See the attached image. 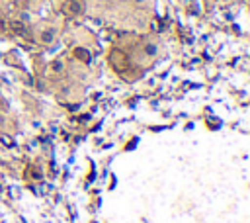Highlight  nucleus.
Returning <instances> with one entry per match:
<instances>
[{
  "instance_id": "nucleus-7",
  "label": "nucleus",
  "mask_w": 250,
  "mask_h": 223,
  "mask_svg": "<svg viewBox=\"0 0 250 223\" xmlns=\"http://www.w3.org/2000/svg\"><path fill=\"white\" fill-rule=\"evenodd\" d=\"M0 141L4 143V147H14V145H16L14 139H12L10 135H0Z\"/></svg>"
},
{
  "instance_id": "nucleus-5",
  "label": "nucleus",
  "mask_w": 250,
  "mask_h": 223,
  "mask_svg": "<svg viewBox=\"0 0 250 223\" xmlns=\"http://www.w3.org/2000/svg\"><path fill=\"white\" fill-rule=\"evenodd\" d=\"M62 70H64V65H62V61H53V63H51V72L59 74V72H62Z\"/></svg>"
},
{
  "instance_id": "nucleus-1",
  "label": "nucleus",
  "mask_w": 250,
  "mask_h": 223,
  "mask_svg": "<svg viewBox=\"0 0 250 223\" xmlns=\"http://www.w3.org/2000/svg\"><path fill=\"white\" fill-rule=\"evenodd\" d=\"M62 14L64 16H80L84 12V2L82 0H62V6H61Z\"/></svg>"
},
{
  "instance_id": "nucleus-3",
  "label": "nucleus",
  "mask_w": 250,
  "mask_h": 223,
  "mask_svg": "<svg viewBox=\"0 0 250 223\" xmlns=\"http://www.w3.org/2000/svg\"><path fill=\"white\" fill-rule=\"evenodd\" d=\"M74 55H76V59H80V61H84V63H90V53H88L84 47H76V49H74Z\"/></svg>"
},
{
  "instance_id": "nucleus-6",
  "label": "nucleus",
  "mask_w": 250,
  "mask_h": 223,
  "mask_svg": "<svg viewBox=\"0 0 250 223\" xmlns=\"http://www.w3.org/2000/svg\"><path fill=\"white\" fill-rule=\"evenodd\" d=\"M12 29H14L16 33H20V35H25V27H23V23H20V22H14V23H12Z\"/></svg>"
},
{
  "instance_id": "nucleus-4",
  "label": "nucleus",
  "mask_w": 250,
  "mask_h": 223,
  "mask_svg": "<svg viewBox=\"0 0 250 223\" xmlns=\"http://www.w3.org/2000/svg\"><path fill=\"white\" fill-rule=\"evenodd\" d=\"M158 53V45L156 43H145V55L146 57H156Z\"/></svg>"
},
{
  "instance_id": "nucleus-2",
  "label": "nucleus",
  "mask_w": 250,
  "mask_h": 223,
  "mask_svg": "<svg viewBox=\"0 0 250 223\" xmlns=\"http://www.w3.org/2000/svg\"><path fill=\"white\" fill-rule=\"evenodd\" d=\"M55 39H57V29H55V27H45V29H41L39 41H41L43 45H51Z\"/></svg>"
}]
</instances>
